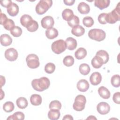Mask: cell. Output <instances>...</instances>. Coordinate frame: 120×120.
Instances as JSON below:
<instances>
[{
	"instance_id": "obj_32",
	"label": "cell",
	"mask_w": 120,
	"mask_h": 120,
	"mask_svg": "<svg viewBox=\"0 0 120 120\" xmlns=\"http://www.w3.org/2000/svg\"><path fill=\"white\" fill-rule=\"evenodd\" d=\"M111 82L112 86L118 88L120 86V77L119 75H114L111 79Z\"/></svg>"
},
{
	"instance_id": "obj_39",
	"label": "cell",
	"mask_w": 120,
	"mask_h": 120,
	"mask_svg": "<svg viewBox=\"0 0 120 120\" xmlns=\"http://www.w3.org/2000/svg\"><path fill=\"white\" fill-rule=\"evenodd\" d=\"M61 108V104L58 100H53L49 104V108L50 109L60 110Z\"/></svg>"
},
{
	"instance_id": "obj_40",
	"label": "cell",
	"mask_w": 120,
	"mask_h": 120,
	"mask_svg": "<svg viewBox=\"0 0 120 120\" xmlns=\"http://www.w3.org/2000/svg\"><path fill=\"white\" fill-rule=\"evenodd\" d=\"M38 28V22L35 20H33L32 24L27 28V30L30 32L36 31Z\"/></svg>"
},
{
	"instance_id": "obj_46",
	"label": "cell",
	"mask_w": 120,
	"mask_h": 120,
	"mask_svg": "<svg viewBox=\"0 0 120 120\" xmlns=\"http://www.w3.org/2000/svg\"><path fill=\"white\" fill-rule=\"evenodd\" d=\"M73 117L69 114H67L64 116V117L63 118V120H73Z\"/></svg>"
},
{
	"instance_id": "obj_43",
	"label": "cell",
	"mask_w": 120,
	"mask_h": 120,
	"mask_svg": "<svg viewBox=\"0 0 120 120\" xmlns=\"http://www.w3.org/2000/svg\"><path fill=\"white\" fill-rule=\"evenodd\" d=\"M12 2V1L10 0H6L0 1V4L2 6L7 8Z\"/></svg>"
},
{
	"instance_id": "obj_9",
	"label": "cell",
	"mask_w": 120,
	"mask_h": 120,
	"mask_svg": "<svg viewBox=\"0 0 120 120\" xmlns=\"http://www.w3.org/2000/svg\"><path fill=\"white\" fill-rule=\"evenodd\" d=\"M41 26L45 29H50L52 28L54 24V21L51 16H46L43 17L41 21Z\"/></svg>"
},
{
	"instance_id": "obj_26",
	"label": "cell",
	"mask_w": 120,
	"mask_h": 120,
	"mask_svg": "<svg viewBox=\"0 0 120 120\" xmlns=\"http://www.w3.org/2000/svg\"><path fill=\"white\" fill-rule=\"evenodd\" d=\"M74 15L73 11L69 8H66L62 13V16L63 19L67 22L69 21L74 16Z\"/></svg>"
},
{
	"instance_id": "obj_27",
	"label": "cell",
	"mask_w": 120,
	"mask_h": 120,
	"mask_svg": "<svg viewBox=\"0 0 120 120\" xmlns=\"http://www.w3.org/2000/svg\"><path fill=\"white\" fill-rule=\"evenodd\" d=\"M96 55L100 57L103 60L104 63L106 64L109 60V56L108 52L104 50H100L96 52Z\"/></svg>"
},
{
	"instance_id": "obj_2",
	"label": "cell",
	"mask_w": 120,
	"mask_h": 120,
	"mask_svg": "<svg viewBox=\"0 0 120 120\" xmlns=\"http://www.w3.org/2000/svg\"><path fill=\"white\" fill-rule=\"evenodd\" d=\"M120 20V2H119L116 8L111 12L107 13L106 22L107 23L114 24Z\"/></svg>"
},
{
	"instance_id": "obj_1",
	"label": "cell",
	"mask_w": 120,
	"mask_h": 120,
	"mask_svg": "<svg viewBox=\"0 0 120 120\" xmlns=\"http://www.w3.org/2000/svg\"><path fill=\"white\" fill-rule=\"evenodd\" d=\"M50 85V80L46 77H42L39 79H35L31 82L32 88L35 90L40 92L47 89Z\"/></svg>"
},
{
	"instance_id": "obj_30",
	"label": "cell",
	"mask_w": 120,
	"mask_h": 120,
	"mask_svg": "<svg viewBox=\"0 0 120 120\" xmlns=\"http://www.w3.org/2000/svg\"><path fill=\"white\" fill-rule=\"evenodd\" d=\"M25 115L24 113L21 112H17L14 113L13 115L9 116L7 120H24Z\"/></svg>"
},
{
	"instance_id": "obj_37",
	"label": "cell",
	"mask_w": 120,
	"mask_h": 120,
	"mask_svg": "<svg viewBox=\"0 0 120 120\" xmlns=\"http://www.w3.org/2000/svg\"><path fill=\"white\" fill-rule=\"evenodd\" d=\"M55 65L53 63L49 62L47 63L45 66V71L48 74H52L55 69Z\"/></svg>"
},
{
	"instance_id": "obj_12",
	"label": "cell",
	"mask_w": 120,
	"mask_h": 120,
	"mask_svg": "<svg viewBox=\"0 0 120 120\" xmlns=\"http://www.w3.org/2000/svg\"><path fill=\"white\" fill-rule=\"evenodd\" d=\"M33 20L31 16L29 15L24 14L20 18V22L22 26L27 28L33 22Z\"/></svg>"
},
{
	"instance_id": "obj_45",
	"label": "cell",
	"mask_w": 120,
	"mask_h": 120,
	"mask_svg": "<svg viewBox=\"0 0 120 120\" xmlns=\"http://www.w3.org/2000/svg\"><path fill=\"white\" fill-rule=\"evenodd\" d=\"M64 3L65 5L68 6H72L74 4L75 2V0H63Z\"/></svg>"
},
{
	"instance_id": "obj_41",
	"label": "cell",
	"mask_w": 120,
	"mask_h": 120,
	"mask_svg": "<svg viewBox=\"0 0 120 120\" xmlns=\"http://www.w3.org/2000/svg\"><path fill=\"white\" fill-rule=\"evenodd\" d=\"M107 13H103L100 14L98 16V21L99 22L102 24H105L107 23L106 22V16Z\"/></svg>"
},
{
	"instance_id": "obj_31",
	"label": "cell",
	"mask_w": 120,
	"mask_h": 120,
	"mask_svg": "<svg viewBox=\"0 0 120 120\" xmlns=\"http://www.w3.org/2000/svg\"><path fill=\"white\" fill-rule=\"evenodd\" d=\"M14 104L11 101L6 102L3 105V109L4 111L7 112H12L14 110Z\"/></svg>"
},
{
	"instance_id": "obj_15",
	"label": "cell",
	"mask_w": 120,
	"mask_h": 120,
	"mask_svg": "<svg viewBox=\"0 0 120 120\" xmlns=\"http://www.w3.org/2000/svg\"><path fill=\"white\" fill-rule=\"evenodd\" d=\"M0 44L2 45L7 46L10 45L12 43V38L11 37L7 34H2L0 37Z\"/></svg>"
},
{
	"instance_id": "obj_16",
	"label": "cell",
	"mask_w": 120,
	"mask_h": 120,
	"mask_svg": "<svg viewBox=\"0 0 120 120\" xmlns=\"http://www.w3.org/2000/svg\"><path fill=\"white\" fill-rule=\"evenodd\" d=\"M110 3L109 0H96L94 1L95 6L98 8L100 10H103L107 8Z\"/></svg>"
},
{
	"instance_id": "obj_47",
	"label": "cell",
	"mask_w": 120,
	"mask_h": 120,
	"mask_svg": "<svg viewBox=\"0 0 120 120\" xmlns=\"http://www.w3.org/2000/svg\"><path fill=\"white\" fill-rule=\"evenodd\" d=\"M5 78L4 76H3L2 75L0 76V82H1V85H0V88L2 87L3 85H4L5 83Z\"/></svg>"
},
{
	"instance_id": "obj_29",
	"label": "cell",
	"mask_w": 120,
	"mask_h": 120,
	"mask_svg": "<svg viewBox=\"0 0 120 120\" xmlns=\"http://www.w3.org/2000/svg\"><path fill=\"white\" fill-rule=\"evenodd\" d=\"M79 70L82 75H85L89 74L90 68L88 64L86 63H82L80 65Z\"/></svg>"
},
{
	"instance_id": "obj_44",
	"label": "cell",
	"mask_w": 120,
	"mask_h": 120,
	"mask_svg": "<svg viewBox=\"0 0 120 120\" xmlns=\"http://www.w3.org/2000/svg\"><path fill=\"white\" fill-rule=\"evenodd\" d=\"M8 18L7 17L6 15L5 14L2 13L1 12H0V24L1 25H3V23L5 22V21L8 19Z\"/></svg>"
},
{
	"instance_id": "obj_42",
	"label": "cell",
	"mask_w": 120,
	"mask_h": 120,
	"mask_svg": "<svg viewBox=\"0 0 120 120\" xmlns=\"http://www.w3.org/2000/svg\"><path fill=\"white\" fill-rule=\"evenodd\" d=\"M112 99L114 103L120 104V92H115L112 97Z\"/></svg>"
},
{
	"instance_id": "obj_17",
	"label": "cell",
	"mask_w": 120,
	"mask_h": 120,
	"mask_svg": "<svg viewBox=\"0 0 120 120\" xmlns=\"http://www.w3.org/2000/svg\"><path fill=\"white\" fill-rule=\"evenodd\" d=\"M78 11L82 14H87L90 11L89 5L84 2H80L77 7Z\"/></svg>"
},
{
	"instance_id": "obj_48",
	"label": "cell",
	"mask_w": 120,
	"mask_h": 120,
	"mask_svg": "<svg viewBox=\"0 0 120 120\" xmlns=\"http://www.w3.org/2000/svg\"><path fill=\"white\" fill-rule=\"evenodd\" d=\"M87 119H90V120L95 119V120H97V118L96 117H95L94 116H93L92 115H91V116H89V117L88 118H87Z\"/></svg>"
},
{
	"instance_id": "obj_14",
	"label": "cell",
	"mask_w": 120,
	"mask_h": 120,
	"mask_svg": "<svg viewBox=\"0 0 120 120\" xmlns=\"http://www.w3.org/2000/svg\"><path fill=\"white\" fill-rule=\"evenodd\" d=\"M89 83L85 79H81L79 80L76 85L77 89L81 92H85L89 88Z\"/></svg>"
},
{
	"instance_id": "obj_22",
	"label": "cell",
	"mask_w": 120,
	"mask_h": 120,
	"mask_svg": "<svg viewBox=\"0 0 120 120\" xmlns=\"http://www.w3.org/2000/svg\"><path fill=\"white\" fill-rule=\"evenodd\" d=\"M98 93L99 96L104 99H108L111 96L110 91L104 86H101L98 88Z\"/></svg>"
},
{
	"instance_id": "obj_3",
	"label": "cell",
	"mask_w": 120,
	"mask_h": 120,
	"mask_svg": "<svg viewBox=\"0 0 120 120\" xmlns=\"http://www.w3.org/2000/svg\"><path fill=\"white\" fill-rule=\"evenodd\" d=\"M52 5L51 0H40L37 4L35 8L36 13L41 15L45 14Z\"/></svg>"
},
{
	"instance_id": "obj_24",
	"label": "cell",
	"mask_w": 120,
	"mask_h": 120,
	"mask_svg": "<svg viewBox=\"0 0 120 120\" xmlns=\"http://www.w3.org/2000/svg\"><path fill=\"white\" fill-rule=\"evenodd\" d=\"M87 55L86 50L82 47H80L75 52V56L77 60H82L84 59Z\"/></svg>"
},
{
	"instance_id": "obj_23",
	"label": "cell",
	"mask_w": 120,
	"mask_h": 120,
	"mask_svg": "<svg viewBox=\"0 0 120 120\" xmlns=\"http://www.w3.org/2000/svg\"><path fill=\"white\" fill-rule=\"evenodd\" d=\"M42 99L40 95L38 94H32L30 98V103L35 106L39 105L42 103Z\"/></svg>"
},
{
	"instance_id": "obj_28",
	"label": "cell",
	"mask_w": 120,
	"mask_h": 120,
	"mask_svg": "<svg viewBox=\"0 0 120 120\" xmlns=\"http://www.w3.org/2000/svg\"><path fill=\"white\" fill-rule=\"evenodd\" d=\"M16 103L17 107L22 109L25 108L28 105L27 100L24 97H20L17 98L16 101Z\"/></svg>"
},
{
	"instance_id": "obj_18",
	"label": "cell",
	"mask_w": 120,
	"mask_h": 120,
	"mask_svg": "<svg viewBox=\"0 0 120 120\" xmlns=\"http://www.w3.org/2000/svg\"><path fill=\"white\" fill-rule=\"evenodd\" d=\"M65 42L67 45V48L69 50H74L77 47V44L76 39L72 37L68 38L66 39Z\"/></svg>"
},
{
	"instance_id": "obj_20",
	"label": "cell",
	"mask_w": 120,
	"mask_h": 120,
	"mask_svg": "<svg viewBox=\"0 0 120 120\" xmlns=\"http://www.w3.org/2000/svg\"><path fill=\"white\" fill-rule=\"evenodd\" d=\"M91 63L92 67L95 68H99L104 64L103 60L97 55L92 58Z\"/></svg>"
},
{
	"instance_id": "obj_25",
	"label": "cell",
	"mask_w": 120,
	"mask_h": 120,
	"mask_svg": "<svg viewBox=\"0 0 120 120\" xmlns=\"http://www.w3.org/2000/svg\"><path fill=\"white\" fill-rule=\"evenodd\" d=\"M60 115L59 110L50 109L48 112V117L51 120H57Z\"/></svg>"
},
{
	"instance_id": "obj_4",
	"label": "cell",
	"mask_w": 120,
	"mask_h": 120,
	"mask_svg": "<svg viewBox=\"0 0 120 120\" xmlns=\"http://www.w3.org/2000/svg\"><path fill=\"white\" fill-rule=\"evenodd\" d=\"M88 36L91 39L100 42L105 39L106 34L105 32L101 29H92L89 30Z\"/></svg>"
},
{
	"instance_id": "obj_38",
	"label": "cell",
	"mask_w": 120,
	"mask_h": 120,
	"mask_svg": "<svg viewBox=\"0 0 120 120\" xmlns=\"http://www.w3.org/2000/svg\"><path fill=\"white\" fill-rule=\"evenodd\" d=\"M80 20L78 16L74 15V16L68 21V24L71 27H74L76 25L79 24Z\"/></svg>"
},
{
	"instance_id": "obj_8",
	"label": "cell",
	"mask_w": 120,
	"mask_h": 120,
	"mask_svg": "<svg viewBox=\"0 0 120 120\" xmlns=\"http://www.w3.org/2000/svg\"><path fill=\"white\" fill-rule=\"evenodd\" d=\"M18 52L17 50L14 48H9L7 49L5 52V57L8 60L14 61L18 58Z\"/></svg>"
},
{
	"instance_id": "obj_33",
	"label": "cell",
	"mask_w": 120,
	"mask_h": 120,
	"mask_svg": "<svg viewBox=\"0 0 120 120\" xmlns=\"http://www.w3.org/2000/svg\"><path fill=\"white\" fill-rule=\"evenodd\" d=\"M10 33L15 37H19L22 34V29L17 26H15L10 30Z\"/></svg>"
},
{
	"instance_id": "obj_6",
	"label": "cell",
	"mask_w": 120,
	"mask_h": 120,
	"mask_svg": "<svg viewBox=\"0 0 120 120\" xmlns=\"http://www.w3.org/2000/svg\"><path fill=\"white\" fill-rule=\"evenodd\" d=\"M86 103V99L85 97L82 95H78L75 99L73 107L76 111H82L84 109Z\"/></svg>"
},
{
	"instance_id": "obj_13",
	"label": "cell",
	"mask_w": 120,
	"mask_h": 120,
	"mask_svg": "<svg viewBox=\"0 0 120 120\" xmlns=\"http://www.w3.org/2000/svg\"><path fill=\"white\" fill-rule=\"evenodd\" d=\"M19 7L15 3L12 2L7 8V11L8 15L11 16H16L19 13Z\"/></svg>"
},
{
	"instance_id": "obj_11",
	"label": "cell",
	"mask_w": 120,
	"mask_h": 120,
	"mask_svg": "<svg viewBox=\"0 0 120 120\" xmlns=\"http://www.w3.org/2000/svg\"><path fill=\"white\" fill-rule=\"evenodd\" d=\"M102 80V76L100 73L95 72L93 73L90 77V83L94 86L99 84Z\"/></svg>"
},
{
	"instance_id": "obj_36",
	"label": "cell",
	"mask_w": 120,
	"mask_h": 120,
	"mask_svg": "<svg viewBox=\"0 0 120 120\" xmlns=\"http://www.w3.org/2000/svg\"><path fill=\"white\" fill-rule=\"evenodd\" d=\"M2 25L6 30H10L15 26V23L13 20L8 18L3 23Z\"/></svg>"
},
{
	"instance_id": "obj_7",
	"label": "cell",
	"mask_w": 120,
	"mask_h": 120,
	"mask_svg": "<svg viewBox=\"0 0 120 120\" xmlns=\"http://www.w3.org/2000/svg\"><path fill=\"white\" fill-rule=\"evenodd\" d=\"M26 61L28 67L32 69L37 68L40 65L39 58L35 54H29L26 58Z\"/></svg>"
},
{
	"instance_id": "obj_21",
	"label": "cell",
	"mask_w": 120,
	"mask_h": 120,
	"mask_svg": "<svg viewBox=\"0 0 120 120\" xmlns=\"http://www.w3.org/2000/svg\"><path fill=\"white\" fill-rule=\"evenodd\" d=\"M58 30L54 28H51L47 29L45 31V36L49 39H52L58 36Z\"/></svg>"
},
{
	"instance_id": "obj_10",
	"label": "cell",
	"mask_w": 120,
	"mask_h": 120,
	"mask_svg": "<svg viewBox=\"0 0 120 120\" xmlns=\"http://www.w3.org/2000/svg\"><path fill=\"white\" fill-rule=\"evenodd\" d=\"M97 110L99 113L102 115L106 114L110 112V106L107 103L101 102L98 104Z\"/></svg>"
},
{
	"instance_id": "obj_34",
	"label": "cell",
	"mask_w": 120,
	"mask_h": 120,
	"mask_svg": "<svg viewBox=\"0 0 120 120\" xmlns=\"http://www.w3.org/2000/svg\"><path fill=\"white\" fill-rule=\"evenodd\" d=\"M74 59L71 55L66 56L63 60L64 65L67 67L72 66L74 63Z\"/></svg>"
},
{
	"instance_id": "obj_19",
	"label": "cell",
	"mask_w": 120,
	"mask_h": 120,
	"mask_svg": "<svg viewBox=\"0 0 120 120\" xmlns=\"http://www.w3.org/2000/svg\"><path fill=\"white\" fill-rule=\"evenodd\" d=\"M71 33L75 36L80 37L84 34L85 29L82 26L78 25L73 27L71 30Z\"/></svg>"
},
{
	"instance_id": "obj_35",
	"label": "cell",
	"mask_w": 120,
	"mask_h": 120,
	"mask_svg": "<svg viewBox=\"0 0 120 120\" xmlns=\"http://www.w3.org/2000/svg\"><path fill=\"white\" fill-rule=\"evenodd\" d=\"M83 24L86 27L89 28L94 24V20L90 16H85L82 20Z\"/></svg>"
},
{
	"instance_id": "obj_5",
	"label": "cell",
	"mask_w": 120,
	"mask_h": 120,
	"mask_svg": "<svg viewBox=\"0 0 120 120\" xmlns=\"http://www.w3.org/2000/svg\"><path fill=\"white\" fill-rule=\"evenodd\" d=\"M52 50L56 54H59L64 51L67 48L66 42L63 39H59L53 42L51 45Z\"/></svg>"
}]
</instances>
